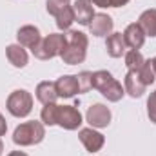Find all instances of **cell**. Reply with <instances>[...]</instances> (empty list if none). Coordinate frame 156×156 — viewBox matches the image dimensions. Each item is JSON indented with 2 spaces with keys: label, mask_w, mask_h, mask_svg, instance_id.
Listing matches in <instances>:
<instances>
[{
  "label": "cell",
  "mask_w": 156,
  "mask_h": 156,
  "mask_svg": "<svg viewBox=\"0 0 156 156\" xmlns=\"http://www.w3.org/2000/svg\"><path fill=\"white\" fill-rule=\"evenodd\" d=\"M115 22L107 13H96L89 24V31L93 37H109L113 33Z\"/></svg>",
  "instance_id": "cell-9"
},
{
  "label": "cell",
  "mask_w": 156,
  "mask_h": 156,
  "mask_svg": "<svg viewBox=\"0 0 156 156\" xmlns=\"http://www.w3.org/2000/svg\"><path fill=\"white\" fill-rule=\"evenodd\" d=\"M7 156H27L26 153H22V151H13V153H9Z\"/></svg>",
  "instance_id": "cell-28"
},
{
  "label": "cell",
  "mask_w": 156,
  "mask_h": 156,
  "mask_svg": "<svg viewBox=\"0 0 156 156\" xmlns=\"http://www.w3.org/2000/svg\"><path fill=\"white\" fill-rule=\"evenodd\" d=\"M2 153H4V144H2V140H0V156H2Z\"/></svg>",
  "instance_id": "cell-30"
},
{
  "label": "cell",
  "mask_w": 156,
  "mask_h": 156,
  "mask_svg": "<svg viewBox=\"0 0 156 156\" xmlns=\"http://www.w3.org/2000/svg\"><path fill=\"white\" fill-rule=\"evenodd\" d=\"M55 85H56L58 98H73V96L80 94L76 75H64L55 82Z\"/></svg>",
  "instance_id": "cell-10"
},
{
  "label": "cell",
  "mask_w": 156,
  "mask_h": 156,
  "mask_svg": "<svg viewBox=\"0 0 156 156\" xmlns=\"http://www.w3.org/2000/svg\"><path fill=\"white\" fill-rule=\"evenodd\" d=\"M123 56H125V66L129 71H140L142 66L145 64V58L138 49H129Z\"/></svg>",
  "instance_id": "cell-19"
},
{
  "label": "cell",
  "mask_w": 156,
  "mask_h": 156,
  "mask_svg": "<svg viewBox=\"0 0 156 156\" xmlns=\"http://www.w3.org/2000/svg\"><path fill=\"white\" fill-rule=\"evenodd\" d=\"M76 78H78L80 93H87L89 89H93V73H89V71H82L80 75H76Z\"/></svg>",
  "instance_id": "cell-24"
},
{
  "label": "cell",
  "mask_w": 156,
  "mask_h": 156,
  "mask_svg": "<svg viewBox=\"0 0 156 156\" xmlns=\"http://www.w3.org/2000/svg\"><path fill=\"white\" fill-rule=\"evenodd\" d=\"M5 56H7L9 64H13V66L18 67V69L26 67L27 62H29L27 51H26L20 44H11V45H7V47H5Z\"/></svg>",
  "instance_id": "cell-15"
},
{
  "label": "cell",
  "mask_w": 156,
  "mask_h": 156,
  "mask_svg": "<svg viewBox=\"0 0 156 156\" xmlns=\"http://www.w3.org/2000/svg\"><path fill=\"white\" fill-rule=\"evenodd\" d=\"M66 44H67V38H66L64 33H51L45 38L40 40L38 44L31 49V53L38 60H51V58L62 55Z\"/></svg>",
  "instance_id": "cell-4"
},
{
  "label": "cell",
  "mask_w": 156,
  "mask_h": 156,
  "mask_svg": "<svg viewBox=\"0 0 156 156\" xmlns=\"http://www.w3.org/2000/svg\"><path fill=\"white\" fill-rule=\"evenodd\" d=\"M73 11H75V22L82 24V26H87V27H89L93 16L96 15L93 9V4L89 0H76L73 4Z\"/></svg>",
  "instance_id": "cell-14"
},
{
  "label": "cell",
  "mask_w": 156,
  "mask_h": 156,
  "mask_svg": "<svg viewBox=\"0 0 156 156\" xmlns=\"http://www.w3.org/2000/svg\"><path fill=\"white\" fill-rule=\"evenodd\" d=\"M56 111H58V105L56 104H47L44 105L40 118H42V123L44 125H56Z\"/></svg>",
  "instance_id": "cell-21"
},
{
  "label": "cell",
  "mask_w": 156,
  "mask_h": 156,
  "mask_svg": "<svg viewBox=\"0 0 156 156\" xmlns=\"http://www.w3.org/2000/svg\"><path fill=\"white\" fill-rule=\"evenodd\" d=\"M78 138H80V142L83 144V147L89 153H98L104 147V144H105L104 134L98 133V131H94V127H83V129H80Z\"/></svg>",
  "instance_id": "cell-8"
},
{
  "label": "cell",
  "mask_w": 156,
  "mask_h": 156,
  "mask_svg": "<svg viewBox=\"0 0 156 156\" xmlns=\"http://www.w3.org/2000/svg\"><path fill=\"white\" fill-rule=\"evenodd\" d=\"M56 125L66 131H75L82 125V115L76 105H58L56 111Z\"/></svg>",
  "instance_id": "cell-6"
},
{
  "label": "cell",
  "mask_w": 156,
  "mask_h": 156,
  "mask_svg": "<svg viewBox=\"0 0 156 156\" xmlns=\"http://www.w3.org/2000/svg\"><path fill=\"white\" fill-rule=\"evenodd\" d=\"M147 116L153 123H156V91H153L147 98Z\"/></svg>",
  "instance_id": "cell-26"
},
{
  "label": "cell",
  "mask_w": 156,
  "mask_h": 156,
  "mask_svg": "<svg viewBox=\"0 0 156 156\" xmlns=\"http://www.w3.org/2000/svg\"><path fill=\"white\" fill-rule=\"evenodd\" d=\"M5 131H7V123H5V118L2 116V113H0V136H4Z\"/></svg>",
  "instance_id": "cell-27"
},
{
  "label": "cell",
  "mask_w": 156,
  "mask_h": 156,
  "mask_svg": "<svg viewBox=\"0 0 156 156\" xmlns=\"http://www.w3.org/2000/svg\"><path fill=\"white\" fill-rule=\"evenodd\" d=\"M145 87H147V85L142 82V78H140V75H138L136 71H127V75L123 78V89H125V93H127L131 98H140V96H144Z\"/></svg>",
  "instance_id": "cell-12"
},
{
  "label": "cell",
  "mask_w": 156,
  "mask_h": 156,
  "mask_svg": "<svg viewBox=\"0 0 156 156\" xmlns=\"http://www.w3.org/2000/svg\"><path fill=\"white\" fill-rule=\"evenodd\" d=\"M66 38L67 44L60 55V58L64 60V64L67 66H76L82 64L87 56V45H89V38L85 33L82 31H75V29H69L66 33Z\"/></svg>",
  "instance_id": "cell-1"
},
{
  "label": "cell",
  "mask_w": 156,
  "mask_h": 156,
  "mask_svg": "<svg viewBox=\"0 0 156 156\" xmlns=\"http://www.w3.org/2000/svg\"><path fill=\"white\" fill-rule=\"evenodd\" d=\"M93 87L102 93L109 102H120L125 94L122 83L109 71H94L93 73Z\"/></svg>",
  "instance_id": "cell-3"
},
{
  "label": "cell",
  "mask_w": 156,
  "mask_h": 156,
  "mask_svg": "<svg viewBox=\"0 0 156 156\" xmlns=\"http://www.w3.org/2000/svg\"><path fill=\"white\" fill-rule=\"evenodd\" d=\"M149 64H151V67H153V71H154V75H156V56L149 60Z\"/></svg>",
  "instance_id": "cell-29"
},
{
  "label": "cell",
  "mask_w": 156,
  "mask_h": 156,
  "mask_svg": "<svg viewBox=\"0 0 156 156\" xmlns=\"http://www.w3.org/2000/svg\"><path fill=\"white\" fill-rule=\"evenodd\" d=\"M122 35H123V40H125V45L131 47V49H140V47L145 44V37H147V35L144 33V29L140 27L138 22L129 24Z\"/></svg>",
  "instance_id": "cell-11"
},
{
  "label": "cell",
  "mask_w": 156,
  "mask_h": 156,
  "mask_svg": "<svg viewBox=\"0 0 156 156\" xmlns=\"http://www.w3.org/2000/svg\"><path fill=\"white\" fill-rule=\"evenodd\" d=\"M7 111L16 118H26L33 111V96L26 89H16L7 96Z\"/></svg>",
  "instance_id": "cell-5"
},
{
  "label": "cell",
  "mask_w": 156,
  "mask_h": 156,
  "mask_svg": "<svg viewBox=\"0 0 156 156\" xmlns=\"http://www.w3.org/2000/svg\"><path fill=\"white\" fill-rule=\"evenodd\" d=\"M55 18H56V27H58L60 31H69L71 26H73V22H75V11H73V5L66 7V9H64L62 13H58Z\"/></svg>",
  "instance_id": "cell-20"
},
{
  "label": "cell",
  "mask_w": 156,
  "mask_h": 156,
  "mask_svg": "<svg viewBox=\"0 0 156 156\" xmlns=\"http://www.w3.org/2000/svg\"><path fill=\"white\" fill-rule=\"evenodd\" d=\"M44 138H45V127L42 122H37V120H29V122L20 123L13 133V142L20 147L37 145Z\"/></svg>",
  "instance_id": "cell-2"
},
{
  "label": "cell",
  "mask_w": 156,
  "mask_h": 156,
  "mask_svg": "<svg viewBox=\"0 0 156 156\" xmlns=\"http://www.w3.org/2000/svg\"><path fill=\"white\" fill-rule=\"evenodd\" d=\"M136 73L140 75L142 82H144L145 85H151V83H154L156 75H154V71H153V67H151V64H149V60H145V64L142 66V69H140V71H136Z\"/></svg>",
  "instance_id": "cell-23"
},
{
  "label": "cell",
  "mask_w": 156,
  "mask_h": 156,
  "mask_svg": "<svg viewBox=\"0 0 156 156\" xmlns=\"http://www.w3.org/2000/svg\"><path fill=\"white\" fill-rule=\"evenodd\" d=\"M69 5H73L71 0H47V2H45V9H47V13L53 15V16H56L58 13H62V11H64L66 7H69Z\"/></svg>",
  "instance_id": "cell-22"
},
{
  "label": "cell",
  "mask_w": 156,
  "mask_h": 156,
  "mask_svg": "<svg viewBox=\"0 0 156 156\" xmlns=\"http://www.w3.org/2000/svg\"><path fill=\"white\" fill-rule=\"evenodd\" d=\"M85 120L91 127H96V129H104L111 123V111L107 105L104 104H94L87 109L85 113Z\"/></svg>",
  "instance_id": "cell-7"
},
{
  "label": "cell",
  "mask_w": 156,
  "mask_h": 156,
  "mask_svg": "<svg viewBox=\"0 0 156 156\" xmlns=\"http://www.w3.org/2000/svg\"><path fill=\"white\" fill-rule=\"evenodd\" d=\"M16 40H18V44H20L22 47L33 49L40 40H42V37H40L38 27L27 24V26H22V27L18 29V33H16Z\"/></svg>",
  "instance_id": "cell-13"
},
{
  "label": "cell",
  "mask_w": 156,
  "mask_h": 156,
  "mask_svg": "<svg viewBox=\"0 0 156 156\" xmlns=\"http://www.w3.org/2000/svg\"><path fill=\"white\" fill-rule=\"evenodd\" d=\"M105 49H107V55L113 56V58H120L127 53V45H125V40L122 33H111L107 40H105Z\"/></svg>",
  "instance_id": "cell-17"
},
{
  "label": "cell",
  "mask_w": 156,
  "mask_h": 156,
  "mask_svg": "<svg viewBox=\"0 0 156 156\" xmlns=\"http://www.w3.org/2000/svg\"><path fill=\"white\" fill-rule=\"evenodd\" d=\"M138 24H140V27L144 29V33L147 37L156 38V9H145L140 15Z\"/></svg>",
  "instance_id": "cell-18"
},
{
  "label": "cell",
  "mask_w": 156,
  "mask_h": 156,
  "mask_svg": "<svg viewBox=\"0 0 156 156\" xmlns=\"http://www.w3.org/2000/svg\"><path fill=\"white\" fill-rule=\"evenodd\" d=\"M37 98H38L40 104H44V105H47V104H56L58 93H56L55 82H49V80L40 82L38 85H37Z\"/></svg>",
  "instance_id": "cell-16"
},
{
  "label": "cell",
  "mask_w": 156,
  "mask_h": 156,
  "mask_svg": "<svg viewBox=\"0 0 156 156\" xmlns=\"http://www.w3.org/2000/svg\"><path fill=\"white\" fill-rule=\"evenodd\" d=\"M89 2L93 5H98V7H123L131 0H89Z\"/></svg>",
  "instance_id": "cell-25"
}]
</instances>
